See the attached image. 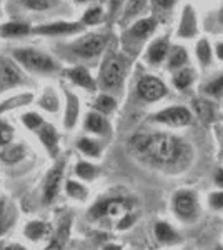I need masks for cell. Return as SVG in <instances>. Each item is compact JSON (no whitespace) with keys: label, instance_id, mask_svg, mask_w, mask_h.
Masks as SVG:
<instances>
[{"label":"cell","instance_id":"obj_1","mask_svg":"<svg viewBox=\"0 0 223 250\" xmlns=\"http://www.w3.org/2000/svg\"><path fill=\"white\" fill-rule=\"evenodd\" d=\"M132 147L158 165H177L188 154L183 140L168 134L135 135L132 139Z\"/></svg>","mask_w":223,"mask_h":250},{"label":"cell","instance_id":"obj_2","mask_svg":"<svg viewBox=\"0 0 223 250\" xmlns=\"http://www.w3.org/2000/svg\"><path fill=\"white\" fill-rule=\"evenodd\" d=\"M12 59L20 67H23L28 72H35V74H52V72L59 70L57 60H54L45 52H40L37 48H32V47L14 48Z\"/></svg>","mask_w":223,"mask_h":250},{"label":"cell","instance_id":"obj_3","mask_svg":"<svg viewBox=\"0 0 223 250\" xmlns=\"http://www.w3.org/2000/svg\"><path fill=\"white\" fill-rule=\"evenodd\" d=\"M132 204L122 197H110L102 199L92 205L88 217L93 220H122L127 213H130Z\"/></svg>","mask_w":223,"mask_h":250},{"label":"cell","instance_id":"obj_4","mask_svg":"<svg viewBox=\"0 0 223 250\" xmlns=\"http://www.w3.org/2000/svg\"><path fill=\"white\" fill-rule=\"evenodd\" d=\"M127 75V60L122 55H108L100 68V82L105 88H120Z\"/></svg>","mask_w":223,"mask_h":250},{"label":"cell","instance_id":"obj_5","mask_svg":"<svg viewBox=\"0 0 223 250\" xmlns=\"http://www.w3.org/2000/svg\"><path fill=\"white\" fill-rule=\"evenodd\" d=\"M107 40L105 34H87L72 42L70 50L80 59H95L105 50Z\"/></svg>","mask_w":223,"mask_h":250},{"label":"cell","instance_id":"obj_6","mask_svg":"<svg viewBox=\"0 0 223 250\" xmlns=\"http://www.w3.org/2000/svg\"><path fill=\"white\" fill-rule=\"evenodd\" d=\"M63 173H65V159H59L52 165V168L47 172L45 179H43L42 187V200L45 205L54 204L62 190L63 182Z\"/></svg>","mask_w":223,"mask_h":250},{"label":"cell","instance_id":"obj_7","mask_svg":"<svg viewBox=\"0 0 223 250\" xmlns=\"http://www.w3.org/2000/svg\"><path fill=\"white\" fill-rule=\"evenodd\" d=\"M83 30H85V25L82 22H65V20L42 23V25H39V27H32V34L43 35V37H67V35L82 34Z\"/></svg>","mask_w":223,"mask_h":250},{"label":"cell","instance_id":"obj_8","mask_svg":"<svg viewBox=\"0 0 223 250\" xmlns=\"http://www.w3.org/2000/svg\"><path fill=\"white\" fill-rule=\"evenodd\" d=\"M167 85L158 77L153 75H143L137 82V94L145 102H157L167 95Z\"/></svg>","mask_w":223,"mask_h":250},{"label":"cell","instance_id":"obj_9","mask_svg":"<svg viewBox=\"0 0 223 250\" xmlns=\"http://www.w3.org/2000/svg\"><path fill=\"white\" fill-rule=\"evenodd\" d=\"M152 120L163 125H170V127H185V125L192 122V114L186 107L173 105L157 112Z\"/></svg>","mask_w":223,"mask_h":250},{"label":"cell","instance_id":"obj_10","mask_svg":"<svg viewBox=\"0 0 223 250\" xmlns=\"http://www.w3.org/2000/svg\"><path fill=\"white\" fill-rule=\"evenodd\" d=\"M35 135H37V139L40 140L42 147L47 150V154L57 159L60 152V134L54 125L45 120V124L35 132Z\"/></svg>","mask_w":223,"mask_h":250},{"label":"cell","instance_id":"obj_11","mask_svg":"<svg viewBox=\"0 0 223 250\" xmlns=\"http://www.w3.org/2000/svg\"><path fill=\"white\" fill-rule=\"evenodd\" d=\"M198 34V22H197V12L190 3H186L182 10L180 23L177 29V37L180 39H193Z\"/></svg>","mask_w":223,"mask_h":250},{"label":"cell","instance_id":"obj_12","mask_svg":"<svg viewBox=\"0 0 223 250\" xmlns=\"http://www.w3.org/2000/svg\"><path fill=\"white\" fill-rule=\"evenodd\" d=\"M63 75H65L72 83H75V85L80 87V88H85L87 92H95L97 90L95 79L92 77V74L88 72V68H85L82 65L67 68V70L63 72Z\"/></svg>","mask_w":223,"mask_h":250},{"label":"cell","instance_id":"obj_13","mask_svg":"<svg viewBox=\"0 0 223 250\" xmlns=\"http://www.w3.org/2000/svg\"><path fill=\"white\" fill-rule=\"evenodd\" d=\"M23 237L30 242H40L54 237V227L52 224L43 220H30L23 227Z\"/></svg>","mask_w":223,"mask_h":250},{"label":"cell","instance_id":"obj_14","mask_svg":"<svg viewBox=\"0 0 223 250\" xmlns=\"http://www.w3.org/2000/svg\"><path fill=\"white\" fill-rule=\"evenodd\" d=\"M0 82L3 88L15 87L22 82L19 63L10 59H0Z\"/></svg>","mask_w":223,"mask_h":250},{"label":"cell","instance_id":"obj_15","mask_svg":"<svg viewBox=\"0 0 223 250\" xmlns=\"http://www.w3.org/2000/svg\"><path fill=\"white\" fill-rule=\"evenodd\" d=\"M83 127L87 132H90L93 135H100V137H107V135H110V132H112L107 117L99 114V112H95V110L88 112V114L85 115Z\"/></svg>","mask_w":223,"mask_h":250},{"label":"cell","instance_id":"obj_16","mask_svg":"<svg viewBox=\"0 0 223 250\" xmlns=\"http://www.w3.org/2000/svg\"><path fill=\"white\" fill-rule=\"evenodd\" d=\"M157 29V19L153 17H145V19H139L137 22L132 23V27L127 30L128 39L137 40V42H143L145 39L150 37V35L155 32Z\"/></svg>","mask_w":223,"mask_h":250},{"label":"cell","instance_id":"obj_17","mask_svg":"<svg viewBox=\"0 0 223 250\" xmlns=\"http://www.w3.org/2000/svg\"><path fill=\"white\" fill-rule=\"evenodd\" d=\"M80 115V100L77 94L70 90H65V110H63V127L67 130H72L79 122Z\"/></svg>","mask_w":223,"mask_h":250},{"label":"cell","instance_id":"obj_18","mask_svg":"<svg viewBox=\"0 0 223 250\" xmlns=\"http://www.w3.org/2000/svg\"><path fill=\"white\" fill-rule=\"evenodd\" d=\"M173 208L180 219H190L195 213V197L192 192L182 190L173 199Z\"/></svg>","mask_w":223,"mask_h":250},{"label":"cell","instance_id":"obj_19","mask_svg":"<svg viewBox=\"0 0 223 250\" xmlns=\"http://www.w3.org/2000/svg\"><path fill=\"white\" fill-rule=\"evenodd\" d=\"M170 43L167 39H157L153 40L152 43L148 45L147 48V60L152 65H158V63H162L165 59L168 57L170 54Z\"/></svg>","mask_w":223,"mask_h":250},{"label":"cell","instance_id":"obj_20","mask_svg":"<svg viewBox=\"0 0 223 250\" xmlns=\"http://www.w3.org/2000/svg\"><path fill=\"white\" fill-rule=\"evenodd\" d=\"M32 34V27L25 22H19V20H12L0 25V37L2 39H20L27 37Z\"/></svg>","mask_w":223,"mask_h":250},{"label":"cell","instance_id":"obj_21","mask_svg":"<svg viewBox=\"0 0 223 250\" xmlns=\"http://www.w3.org/2000/svg\"><path fill=\"white\" fill-rule=\"evenodd\" d=\"M27 157V147L23 144H10L0 150V162L7 165L19 164Z\"/></svg>","mask_w":223,"mask_h":250},{"label":"cell","instance_id":"obj_22","mask_svg":"<svg viewBox=\"0 0 223 250\" xmlns=\"http://www.w3.org/2000/svg\"><path fill=\"white\" fill-rule=\"evenodd\" d=\"M77 150L88 159H99L102 155V144L92 137H80L75 142Z\"/></svg>","mask_w":223,"mask_h":250},{"label":"cell","instance_id":"obj_23","mask_svg":"<svg viewBox=\"0 0 223 250\" xmlns=\"http://www.w3.org/2000/svg\"><path fill=\"white\" fill-rule=\"evenodd\" d=\"M147 2L148 0H127L123 7V12H122V17H120V23L122 25H128L133 19H137L142 12L145 10L147 7Z\"/></svg>","mask_w":223,"mask_h":250},{"label":"cell","instance_id":"obj_24","mask_svg":"<svg viewBox=\"0 0 223 250\" xmlns=\"http://www.w3.org/2000/svg\"><path fill=\"white\" fill-rule=\"evenodd\" d=\"M65 193L67 197H70L72 200H77V202H85L88 199V187L85 184H82L80 180L75 179H68L65 182Z\"/></svg>","mask_w":223,"mask_h":250},{"label":"cell","instance_id":"obj_25","mask_svg":"<svg viewBox=\"0 0 223 250\" xmlns=\"http://www.w3.org/2000/svg\"><path fill=\"white\" fill-rule=\"evenodd\" d=\"M168 68L170 70H180V68H185V65L188 63V54H186V48L175 45L170 48L168 54Z\"/></svg>","mask_w":223,"mask_h":250},{"label":"cell","instance_id":"obj_26","mask_svg":"<svg viewBox=\"0 0 223 250\" xmlns=\"http://www.w3.org/2000/svg\"><path fill=\"white\" fill-rule=\"evenodd\" d=\"M39 107L42 108V110L48 112V114H57L60 108V99L59 95H57V92L54 88H45L43 90L42 97L39 99Z\"/></svg>","mask_w":223,"mask_h":250},{"label":"cell","instance_id":"obj_27","mask_svg":"<svg viewBox=\"0 0 223 250\" xmlns=\"http://www.w3.org/2000/svg\"><path fill=\"white\" fill-rule=\"evenodd\" d=\"M192 105H193V110H195L197 117L202 120V122L210 124L215 119V108H213V104L210 102V100L195 99L192 102Z\"/></svg>","mask_w":223,"mask_h":250},{"label":"cell","instance_id":"obj_28","mask_svg":"<svg viewBox=\"0 0 223 250\" xmlns=\"http://www.w3.org/2000/svg\"><path fill=\"white\" fill-rule=\"evenodd\" d=\"M74 172H75V175L82 180V182H93V180L99 177V168H97L93 164L87 162V160H80V162H77Z\"/></svg>","mask_w":223,"mask_h":250},{"label":"cell","instance_id":"obj_29","mask_svg":"<svg viewBox=\"0 0 223 250\" xmlns=\"http://www.w3.org/2000/svg\"><path fill=\"white\" fill-rule=\"evenodd\" d=\"M193 80H195V70L185 67L175 72V75H173V85H175L178 90H185V88H188L192 85Z\"/></svg>","mask_w":223,"mask_h":250},{"label":"cell","instance_id":"obj_30","mask_svg":"<svg viewBox=\"0 0 223 250\" xmlns=\"http://www.w3.org/2000/svg\"><path fill=\"white\" fill-rule=\"evenodd\" d=\"M155 237L162 244H175L178 240L177 232L168 224H165V222H158L155 225Z\"/></svg>","mask_w":223,"mask_h":250},{"label":"cell","instance_id":"obj_31","mask_svg":"<svg viewBox=\"0 0 223 250\" xmlns=\"http://www.w3.org/2000/svg\"><path fill=\"white\" fill-rule=\"evenodd\" d=\"M117 108V102L112 95H107V94H102L97 97V100L93 102V110L99 112L102 115H110L113 110Z\"/></svg>","mask_w":223,"mask_h":250},{"label":"cell","instance_id":"obj_32","mask_svg":"<svg viewBox=\"0 0 223 250\" xmlns=\"http://www.w3.org/2000/svg\"><path fill=\"white\" fill-rule=\"evenodd\" d=\"M68 227L70 224L68 222H63V225L60 227L59 233H55L50 240H48L47 247L43 250H65V242H67V235H68Z\"/></svg>","mask_w":223,"mask_h":250},{"label":"cell","instance_id":"obj_33","mask_svg":"<svg viewBox=\"0 0 223 250\" xmlns=\"http://www.w3.org/2000/svg\"><path fill=\"white\" fill-rule=\"evenodd\" d=\"M212 57H213V50H212V45H210L208 39H200L197 43L198 62L202 63V67H208L210 63H212Z\"/></svg>","mask_w":223,"mask_h":250},{"label":"cell","instance_id":"obj_34","mask_svg":"<svg viewBox=\"0 0 223 250\" xmlns=\"http://www.w3.org/2000/svg\"><path fill=\"white\" fill-rule=\"evenodd\" d=\"M14 220H15L14 210H10L5 200L0 199V235H3L14 225Z\"/></svg>","mask_w":223,"mask_h":250},{"label":"cell","instance_id":"obj_35","mask_svg":"<svg viewBox=\"0 0 223 250\" xmlns=\"http://www.w3.org/2000/svg\"><path fill=\"white\" fill-rule=\"evenodd\" d=\"M20 120L25 125L27 130L34 132V134L45 124V119L40 114H37V112H25V114H22V117H20Z\"/></svg>","mask_w":223,"mask_h":250},{"label":"cell","instance_id":"obj_36","mask_svg":"<svg viewBox=\"0 0 223 250\" xmlns=\"http://www.w3.org/2000/svg\"><path fill=\"white\" fill-rule=\"evenodd\" d=\"M102 20H103V9L100 5H93L90 9L85 10L80 22L87 27V25H99Z\"/></svg>","mask_w":223,"mask_h":250},{"label":"cell","instance_id":"obj_37","mask_svg":"<svg viewBox=\"0 0 223 250\" xmlns=\"http://www.w3.org/2000/svg\"><path fill=\"white\" fill-rule=\"evenodd\" d=\"M14 127L7 120H0V148L10 145L12 140H14Z\"/></svg>","mask_w":223,"mask_h":250},{"label":"cell","instance_id":"obj_38","mask_svg":"<svg viewBox=\"0 0 223 250\" xmlns=\"http://www.w3.org/2000/svg\"><path fill=\"white\" fill-rule=\"evenodd\" d=\"M203 92L208 95H213V97H218L223 94V75H220V77L210 80L208 83L203 87Z\"/></svg>","mask_w":223,"mask_h":250},{"label":"cell","instance_id":"obj_39","mask_svg":"<svg viewBox=\"0 0 223 250\" xmlns=\"http://www.w3.org/2000/svg\"><path fill=\"white\" fill-rule=\"evenodd\" d=\"M22 3L30 10H47L55 3V0H22Z\"/></svg>","mask_w":223,"mask_h":250},{"label":"cell","instance_id":"obj_40","mask_svg":"<svg viewBox=\"0 0 223 250\" xmlns=\"http://www.w3.org/2000/svg\"><path fill=\"white\" fill-rule=\"evenodd\" d=\"M127 0H108V17L113 19L120 12L122 7L125 5Z\"/></svg>","mask_w":223,"mask_h":250},{"label":"cell","instance_id":"obj_41","mask_svg":"<svg viewBox=\"0 0 223 250\" xmlns=\"http://www.w3.org/2000/svg\"><path fill=\"white\" fill-rule=\"evenodd\" d=\"M210 205L217 210H222L223 208V192H215L210 195Z\"/></svg>","mask_w":223,"mask_h":250},{"label":"cell","instance_id":"obj_42","mask_svg":"<svg viewBox=\"0 0 223 250\" xmlns=\"http://www.w3.org/2000/svg\"><path fill=\"white\" fill-rule=\"evenodd\" d=\"M133 222H135V215L130 212V213H127V215L122 219L119 224H117V229H120V230H123V229H128V227H132L133 225Z\"/></svg>","mask_w":223,"mask_h":250},{"label":"cell","instance_id":"obj_43","mask_svg":"<svg viewBox=\"0 0 223 250\" xmlns=\"http://www.w3.org/2000/svg\"><path fill=\"white\" fill-rule=\"evenodd\" d=\"M177 2L178 0H153V5H155L157 9H162V10H170Z\"/></svg>","mask_w":223,"mask_h":250},{"label":"cell","instance_id":"obj_44","mask_svg":"<svg viewBox=\"0 0 223 250\" xmlns=\"http://www.w3.org/2000/svg\"><path fill=\"white\" fill-rule=\"evenodd\" d=\"M215 54H217V59L223 62V42H218L215 45Z\"/></svg>","mask_w":223,"mask_h":250},{"label":"cell","instance_id":"obj_45","mask_svg":"<svg viewBox=\"0 0 223 250\" xmlns=\"http://www.w3.org/2000/svg\"><path fill=\"white\" fill-rule=\"evenodd\" d=\"M215 184L218 185V187L223 188V170H218L217 175H215Z\"/></svg>","mask_w":223,"mask_h":250},{"label":"cell","instance_id":"obj_46","mask_svg":"<svg viewBox=\"0 0 223 250\" xmlns=\"http://www.w3.org/2000/svg\"><path fill=\"white\" fill-rule=\"evenodd\" d=\"M7 250H27L22 244H7Z\"/></svg>","mask_w":223,"mask_h":250},{"label":"cell","instance_id":"obj_47","mask_svg":"<svg viewBox=\"0 0 223 250\" xmlns=\"http://www.w3.org/2000/svg\"><path fill=\"white\" fill-rule=\"evenodd\" d=\"M103 250H122V247L117 244H108V245H105Z\"/></svg>","mask_w":223,"mask_h":250},{"label":"cell","instance_id":"obj_48","mask_svg":"<svg viewBox=\"0 0 223 250\" xmlns=\"http://www.w3.org/2000/svg\"><path fill=\"white\" fill-rule=\"evenodd\" d=\"M0 250H7V245L5 244H0Z\"/></svg>","mask_w":223,"mask_h":250},{"label":"cell","instance_id":"obj_49","mask_svg":"<svg viewBox=\"0 0 223 250\" xmlns=\"http://www.w3.org/2000/svg\"><path fill=\"white\" fill-rule=\"evenodd\" d=\"M77 3H85V2H88V0H75Z\"/></svg>","mask_w":223,"mask_h":250},{"label":"cell","instance_id":"obj_50","mask_svg":"<svg viewBox=\"0 0 223 250\" xmlns=\"http://www.w3.org/2000/svg\"><path fill=\"white\" fill-rule=\"evenodd\" d=\"M220 20L223 22V9H222V12H220Z\"/></svg>","mask_w":223,"mask_h":250},{"label":"cell","instance_id":"obj_51","mask_svg":"<svg viewBox=\"0 0 223 250\" xmlns=\"http://www.w3.org/2000/svg\"><path fill=\"white\" fill-rule=\"evenodd\" d=\"M0 17H2V9H0Z\"/></svg>","mask_w":223,"mask_h":250},{"label":"cell","instance_id":"obj_52","mask_svg":"<svg viewBox=\"0 0 223 250\" xmlns=\"http://www.w3.org/2000/svg\"><path fill=\"white\" fill-rule=\"evenodd\" d=\"M0 88H2V82H0Z\"/></svg>","mask_w":223,"mask_h":250},{"label":"cell","instance_id":"obj_53","mask_svg":"<svg viewBox=\"0 0 223 250\" xmlns=\"http://www.w3.org/2000/svg\"><path fill=\"white\" fill-rule=\"evenodd\" d=\"M222 144H223V142H222ZM222 152H223V148H222Z\"/></svg>","mask_w":223,"mask_h":250}]
</instances>
